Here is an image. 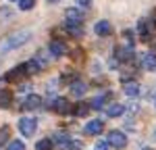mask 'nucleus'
I'll list each match as a JSON object with an SVG mask.
<instances>
[{"label":"nucleus","mask_w":156,"mask_h":150,"mask_svg":"<svg viewBox=\"0 0 156 150\" xmlns=\"http://www.w3.org/2000/svg\"><path fill=\"white\" fill-rule=\"evenodd\" d=\"M142 150H154V148H150V146H146V148H142Z\"/></svg>","instance_id":"33"},{"label":"nucleus","mask_w":156,"mask_h":150,"mask_svg":"<svg viewBox=\"0 0 156 150\" xmlns=\"http://www.w3.org/2000/svg\"><path fill=\"white\" fill-rule=\"evenodd\" d=\"M25 67H27V73H31V75H36V73H40V71H42V67H40V65H37V62L34 61V59L27 62Z\"/></svg>","instance_id":"25"},{"label":"nucleus","mask_w":156,"mask_h":150,"mask_svg":"<svg viewBox=\"0 0 156 150\" xmlns=\"http://www.w3.org/2000/svg\"><path fill=\"white\" fill-rule=\"evenodd\" d=\"M6 150H25V144L21 140H11V142L6 144Z\"/></svg>","instance_id":"24"},{"label":"nucleus","mask_w":156,"mask_h":150,"mask_svg":"<svg viewBox=\"0 0 156 150\" xmlns=\"http://www.w3.org/2000/svg\"><path fill=\"white\" fill-rule=\"evenodd\" d=\"M102 131H104V123H102L100 119H94V121H90V123L83 127L85 136H100Z\"/></svg>","instance_id":"7"},{"label":"nucleus","mask_w":156,"mask_h":150,"mask_svg":"<svg viewBox=\"0 0 156 150\" xmlns=\"http://www.w3.org/2000/svg\"><path fill=\"white\" fill-rule=\"evenodd\" d=\"M69 54H71V59H73L75 62H81V61H83V50H81V48H75V50H71Z\"/></svg>","instance_id":"27"},{"label":"nucleus","mask_w":156,"mask_h":150,"mask_svg":"<svg viewBox=\"0 0 156 150\" xmlns=\"http://www.w3.org/2000/svg\"><path fill=\"white\" fill-rule=\"evenodd\" d=\"M48 2H58V0H48Z\"/></svg>","instance_id":"34"},{"label":"nucleus","mask_w":156,"mask_h":150,"mask_svg":"<svg viewBox=\"0 0 156 150\" xmlns=\"http://www.w3.org/2000/svg\"><path fill=\"white\" fill-rule=\"evenodd\" d=\"M127 109H129V112H137V109H140V106H137V104H129Z\"/></svg>","instance_id":"32"},{"label":"nucleus","mask_w":156,"mask_h":150,"mask_svg":"<svg viewBox=\"0 0 156 150\" xmlns=\"http://www.w3.org/2000/svg\"><path fill=\"white\" fill-rule=\"evenodd\" d=\"M108 98H110V92H104V94H100L98 98H94L92 102H90V109H94V111H100Z\"/></svg>","instance_id":"18"},{"label":"nucleus","mask_w":156,"mask_h":150,"mask_svg":"<svg viewBox=\"0 0 156 150\" xmlns=\"http://www.w3.org/2000/svg\"><path fill=\"white\" fill-rule=\"evenodd\" d=\"M65 17H67V23H81L83 21V12L79 9H67Z\"/></svg>","instance_id":"12"},{"label":"nucleus","mask_w":156,"mask_h":150,"mask_svg":"<svg viewBox=\"0 0 156 150\" xmlns=\"http://www.w3.org/2000/svg\"><path fill=\"white\" fill-rule=\"evenodd\" d=\"M75 2H77L79 6H90V4H92V0H75Z\"/></svg>","instance_id":"31"},{"label":"nucleus","mask_w":156,"mask_h":150,"mask_svg":"<svg viewBox=\"0 0 156 150\" xmlns=\"http://www.w3.org/2000/svg\"><path fill=\"white\" fill-rule=\"evenodd\" d=\"M69 48H67V44L62 42V40H52L50 42V54L52 56H62V54H67Z\"/></svg>","instance_id":"8"},{"label":"nucleus","mask_w":156,"mask_h":150,"mask_svg":"<svg viewBox=\"0 0 156 150\" xmlns=\"http://www.w3.org/2000/svg\"><path fill=\"white\" fill-rule=\"evenodd\" d=\"M140 67L146 71H156V54L154 52H146L140 56Z\"/></svg>","instance_id":"6"},{"label":"nucleus","mask_w":156,"mask_h":150,"mask_svg":"<svg viewBox=\"0 0 156 150\" xmlns=\"http://www.w3.org/2000/svg\"><path fill=\"white\" fill-rule=\"evenodd\" d=\"M4 142H6V144L11 142V129H9L6 125L0 127V144H4Z\"/></svg>","instance_id":"23"},{"label":"nucleus","mask_w":156,"mask_h":150,"mask_svg":"<svg viewBox=\"0 0 156 150\" xmlns=\"http://www.w3.org/2000/svg\"><path fill=\"white\" fill-rule=\"evenodd\" d=\"M71 102H69V100L67 98H56L54 100V111L58 112V115H69V112H71Z\"/></svg>","instance_id":"9"},{"label":"nucleus","mask_w":156,"mask_h":150,"mask_svg":"<svg viewBox=\"0 0 156 150\" xmlns=\"http://www.w3.org/2000/svg\"><path fill=\"white\" fill-rule=\"evenodd\" d=\"M52 148H54V144L50 138H42L36 142V150H52Z\"/></svg>","instance_id":"21"},{"label":"nucleus","mask_w":156,"mask_h":150,"mask_svg":"<svg viewBox=\"0 0 156 150\" xmlns=\"http://www.w3.org/2000/svg\"><path fill=\"white\" fill-rule=\"evenodd\" d=\"M94 150H108V144L104 142V140H100V142H96V146H94Z\"/></svg>","instance_id":"28"},{"label":"nucleus","mask_w":156,"mask_h":150,"mask_svg":"<svg viewBox=\"0 0 156 150\" xmlns=\"http://www.w3.org/2000/svg\"><path fill=\"white\" fill-rule=\"evenodd\" d=\"M77 79H79V77H77L75 73H65V75H60V77H58L60 84H69V86H71L73 81H77Z\"/></svg>","instance_id":"22"},{"label":"nucleus","mask_w":156,"mask_h":150,"mask_svg":"<svg viewBox=\"0 0 156 150\" xmlns=\"http://www.w3.org/2000/svg\"><path fill=\"white\" fill-rule=\"evenodd\" d=\"M23 77H27V67L25 65H17L15 69H11L9 73L4 75L6 81H21Z\"/></svg>","instance_id":"5"},{"label":"nucleus","mask_w":156,"mask_h":150,"mask_svg":"<svg viewBox=\"0 0 156 150\" xmlns=\"http://www.w3.org/2000/svg\"><path fill=\"white\" fill-rule=\"evenodd\" d=\"M21 109H23V111H40V109H42V96H37V94H27V98L21 102Z\"/></svg>","instance_id":"4"},{"label":"nucleus","mask_w":156,"mask_h":150,"mask_svg":"<svg viewBox=\"0 0 156 150\" xmlns=\"http://www.w3.org/2000/svg\"><path fill=\"white\" fill-rule=\"evenodd\" d=\"M31 31L29 29H19V31H12L11 36H6L2 42H0V50L2 52H9V50H17L21 48L27 40H31Z\"/></svg>","instance_id":"1"},{"label":"nucleus","mask_w":156,"mask_h":150,"mask_svg":"<svg viewBox=\"0 0 156 150\" xmlns=\"http://www.w3.org/2000/svg\"><path fill=\"white\" fill-rule=\"evenodd\" d=\"M71 112L75 117H85V115L90 112V102H79V104H75L71 109Z\"/></svg>","instance_id":"19"},{"label":"nucleus","mask_w":156,"mask_h":150,"mask_svg":"<svg viewBox=\"0 0 156 150\" xmlns=\"http://www.w3.org/2000/svg\"><path fill=\"white\" fill-rule=\"evenodd\" d=\"M65 29H67V31H69L73 38L83 36V27H81L79 23H67V25H65Z\"/></svg>","instance_id":"20"},{"label":"nucleus","mask_w":156,"mask_h":150,"mask_svg":"<svg viewBox=\"0 0 156 150\" xmlns=\"http://www.w3.org/2000/svg\"><path fill=\"white\" fill-rule=\"evenodd\" d=\"M123 92H125V96H129V98H135L137 94H140V84L137 81H125L123 84Z\"/></svg>","instance_id":"13"},{"label":"nucleus","mask_w":156,"mask_h":150,"mask_svg":"<svg viewBox=\"0 0 156 150\" xmlns=\"http://www.w3.org/2000/svg\"><path fill=\"white\" fill-rule=\"evenodd\" d=\"M69 142H71V136H69L67 131H56V136L52 140V144H54V146H60V148H67Z\"/></svg>","instance_id":"15"},{"label":"nucleus","mask_w":156,"mask_h":150,"mask_svg":"<svg viewBox=\"0 0 156 150\" xmlns=\"http://www.w3.org/2000/svg\"><path fill=\"white\" fill-rule=\"evenodd\" d=\"M94 31H96L100 38L110 36V34H112V25H110V21H98V23L94 25Z\"/></svg>","instance_id":"11"},{"label":"nucleus","mask_w":156,"mask_h":150,"mask_svg":"<svg viewBox=\"0 0 156 150\" xmlns=\"http://www.w3.org/2000/svg\"><path fill=\"white\" fill-rule=\"evenodd\" d=\"M67 148H71V150H81V148H83V146H81V142H73V140H71Z\"/></svg>","instance_id":"29"},{"label":"nucleus","mask_w":156,"mask_h":150,"mask_svg":"<svg viewBox=\"0 0 156 150\" xmlns=\"http://www.w3.org/2000/svg\"><path fill=\"white\" fill-rule=\"evenodd\" d=\"M69 90H71V94L73 96H77V98H81L85 94V90H87V86H85L81 79H77V81H73L71 86H69Z\"/></svg>","instance_id":"16"},{"label":"nucleus","mask_w":156,"mask_h":150,"mask_svg":"<svg viewBox=\"0 0 156 150\" xmlns=\"http://www.w3.org/2000/svg\"><path fill=\"white\" fill-rule=\"evenodd\" d=\"M19 92H25V94L31 92V84H21V86H19Z\"/></svg>","instance_id":"30"},{"label":"nucleus","mask_w":156,"mask_h":150,"mask_svg":"<svg viewBox=\"0 0 156 150\" xmlns=\"http://www.w3.org/2000/svg\"><path fill=\"white\" fill-rule=\"evenodd\" d=\"M19 2V9L21 11H31L36 6V0H17Z\"/></svg>","instance_id":"26"},{"label":"nucleus","mask_w":156,"mask_h":150,"mask_svg":"<svg viewBox=\"0 0 156 150\" xmlns=\"http://www.w3.org/2000/svg\"><path fill=\"white\" fill-rule=\"evenodd\" d=\"M12 104V92L11 90H0V109H11Z\"/></svg>","instance_id":"17"},{"label":"nucleus","mask_w":156,"mask_h":150,"mask_svg":"<svg viewBox=\"0 0 156 150\" xmlns=\"http://www.w3.org/2000/svg\"><path fill=\"white\" fill-rule=\"evenodd\" d=\"M106 144L112 146V148H125L127 146V136L119 129H110L106 136Z\"/></svg>","instance_id":"2"},{"label":"nucleus","mask_w":156,"mask_h":150,"mask_svg":"<svg viewBox=\"0 0 156 150\" xmlns=\"http://www.w3.org/2000/svg\"><path fill=\"white\" fill-rule=\"evenodd\" d=\"M150 27H152V23H150L148 19H146V21L142 19V21L137 23V31H140V36H142L144 42H148V40L152 38V29H150Z\"/></svg>","instance_id":"10"},{"label":"nucleus","mask_w":156,"mask_h":150,"mask_svg":"<svg viewBox=\"0 0 156 150\" xmlns=\"http://www.w3.org/2000/svg\"><path fill=\"white\" fill-rule=\"evenodd\" d=\"M11 2H15V0H11Z\"/></svg>","instance_id":"35"},{"label":"nucleus","mask_w":156,"mask_h":150,"mask_svg":"<svg viewBox=\"0 0 156 150\" xmlns=\"http://www.w3.org/2000/svg\"><path fill=\"white\" fill-rule=\"evenodd\" d=\"M36 129H37V121L34 117H21V119H19V131H21L23 136L31 138L36 134Z\"/></svg>","instance_id":"3"},{"label":"nucleus","mask_w":156,"mask_h":150,"mask_svg":"<svg viewBox=\"0 0 156 150\" xmlns=\"http://www.w3.org/2000/svg\"><path fill=\"white\" fill-rule=\"evenodd\" d=\"M104 111H106V115L110 117V119H115V117H121V115L125 112V106L119 104V102H112V104L104 106Z\"/></svg>","instance_id":"14"}]
</instances>
